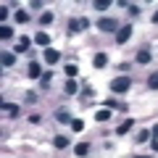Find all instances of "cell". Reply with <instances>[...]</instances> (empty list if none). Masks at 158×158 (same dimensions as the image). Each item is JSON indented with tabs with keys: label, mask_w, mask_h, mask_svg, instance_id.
<instances>
[{
	"label": "cell",
	"mask_w": 158,
	"mask_h": 158,
	"mask_svg": "<svg viewBox=\"0 0 158 158\" xmlns=\"http://www.w3.org/2000/svg\"><path fill=\"white\" fill-rule=\"evenodd\" d=\"M53 145H56L58 150H63V148H69V137H61V135L53 137Z\"/></svg>",
	"instance_id": "cell-12"
},
{
	"label": "cell",
	"mask_w": 158,
	"mask_h": 158,
	"mask_svg": "<svg viewBox=\"0 0 158 158\" xmlns=\"http://www.w3.org/2000/svg\"><path fill=\"white\" fill-rule=\"evenodd\" d=\"M71 129L74 132H82V129H85V121H82V118H74V121H71Z\"/></svg>",
	"instance_id": "cell-23"
},
{
	"label": "cell",
	"mask_w": 158,
	"mask_h": 158,
	"mask_svg": "<svg viewBox=\"0 0 158 158\" xmlns=\"http://www.w3.org/2000/svg\"><path fill=\"white\" fill-rule=\"evenodd\" d=\"M27 50H29V37H21L13 48V53H27Z\"/></svg>",
	"instance_id": "cell-8"
},
{
	"label": "cell",
	"mask_w": 158,
	"mask_h": 158,
	"mask_svg": "<svg viewBox=\"0 0 158 158\" xmlns=\"http://www.w3.org/2000/svg\"><path fill=\"white\" fill-rule=\"evenodd\" d=\"M106 63H108V58H106V53H98V56L92 58V66H95V69H103V66H106Z\"/></svg>",
	"instance_id": "cell-9"
},
{
	"label": "cell",
	"mask_w": 158,
	"mask_h": 158,
	"mask_svg": "<svg viewBox=\"0 0 158 158\" xmlns=\"http://www.w3.org/2000/svg\"><path fill=\"white\" fill-rule=\"evenodd\" d=\"M34 42L42 45V48H48V45H50V34H48V32H37V34H34Z\"/></svg>",
	"instance_id": "cell-6"
},
{
	"label": "cell",
	"mask_w": 158,
	"mask_h": 158,
	"mask_svg": "<svg viewBox=\"0 0 158 158\" xmlns=\"http://www.w3.org/2000/svg\"><path fill=\"white\" fill-rule=\"evenodd\" d=\"M108 6H111V3H108V0H98V3H95V11H106Z\"/></svg>",
	"instance_id": "cell-27"
},
{
	"label": "cell",
	"mask_w": 158,
	"mask_h": 158,
	"mask_svg": "<svg viewBox=\"0 0 158 158\" xmlns=\"http://www.w3.org/2000/svg\"><path fill=\"white\" fill-rule=\"evenodd\" d=\"M153 21H156V24H158V11H156V13H153Z\"/></svg>",
	"instance_id": "cell-31"
},
{
	"label": "cell",
	"mask_w": 158,
	"mask_h": 158,
	"mask_svg": "<svg viewBox=\"0 0 158 158\" xmlns=\"http://www.w3.org/2000/svg\"><path fill=\"white\" fill-rule=\"evenodd\" d=\"M16 21H19V24H27V21H29V13H27V11H16Z\"/></svg>",
	"instance_id": "cell-22"
},
{
	"label": "cell",
	"mask_w": 158,
	"mask_h": 158,
	"mask_svg": "<svg viewBox=\"0 0 158 158\" xmlns=\"http://www.w3.org/2000/svg\"><path fill=\"white\" fill-rule=\"evenodd\" d=\"M108 118H111V111H108V108H100V111L95 113V121H108Z\"/></svg>",
	"instance_id": "cell-14"
},
{
	"label": "cell",
	"mask_w": 158,
	"mask_h": 158,
	"mask_svg": "<svg viewBox=\"0 0 158 158\" xmlns=\"http://www.w3.org/2000/svg\"><path fill=\"white\" fill-rule=\"evenodd\" d=\"M98 29H100V32H116V21H113V19H100V21H98Z\"/></svg>",
	"instance_id": "cell-4"
},
{
	"label": "cell",
	"mask_w": 158,
	"mask_h": 158,
	"mask_svg": "<svg viewBox=\"0 0 158 158\" xmlns=\"http://www.w3.org/2000/svg\"><path fill=\"white\" fill-rule=\"evenodd\" d=\"M3 113L11 116V118H16L19 116V106H16V103H3Z\"/></svg>",
	"instance_id": "cell-5"
},
{
	"label": "cell",
	"mask_w": 158,
	"mask_h": 158,
	"mask_svg": "<svg viewBox=\"0 0 158 158\" xmlns=\"http://www.w3.org/2000/svg\"><path fill=\"white\" fill-rule=\"evenodd\" d=\"M153 137H158V124H156V127H153Z\"/></svg>",
	"instance_id": "cell-30"
},
{
	"label": "cell",
	"mask_w": 158,
	"mask_h": 158,
	"mask_svg": "<svg viewBox=\"0 0 158 158\" xmlns=\"http://www.w3.org/2000/svg\"><path fill=\"white\" fill-rule=\"evenodd\" d=\"M74 153H77V156H87V153H90V145H87V142H79V145L74 148Z\"/></svg>",
	"instance_id": "cell-16"
},
{
	"label": "cell",
	"mask_w": 158,
	"mask_h": 158,
	"mask_svg": "<svg viewBox=\"0 0 158 158\" xmlns=\"http://www.w3.org/2000/svg\"><path fill=\"white\" fill-rule=\"evenodd\" d=\"M129 37H132V27H129V24H124V27L116 32V42H118V45H124Z\"/></svg>",
	"instance_id": "cell-2"
},
{
	"label": "cell",
	"mask_w": 158,
	"mask_h": 158,
	"mask_svg": "<svg viewBox=\"0 0 158 158\" xmlns=\"http://www.w3.org/2000/svg\"><path fill=\"white\" fill-rule=\"evenodd\" d=\"M129 87H132V79H129V77H116V79L111 82V90H113V92H127Z\"/></svg>",
	"instance_id": "cell-1"
},
{
	"label": "cell",
	"mask_w": 158,
	"mask_h": 158,
	"mask_svg": "<svg viewBox=\"0 0 158 158\" xmlns=\"http://www.w3.org/2000/svg\"><path fill=\"white\" fill-rule=\"evenodd\" d=\"M148 140H150V132H148V129H142L140 135H137V142H148Z\"/></svg>",
	"instance_id": "cell-26"
},
{
	"label": "cell",
	"mask_w": 158,
	"mask_h": 158,
	"mask_svg": "<svg viewBox=\"0 0 158 158\" xmlns=\"http://www.w3.org/2000/svg\"><path fill=\"white\" fill-rule=\"evenodd\" d=\"M137 158H145V156H137Z\"/></svg>",
	"instance_id": "cell-32"
},
{
	"label": "cell",
	"mask_w": 158,
	"mask_h": 158,
	"mask_svg": "<svg viewBox=\"0 0 158 158\" xmlns=\"http://www.w3.org/2000/svg\"><path fill=\"white\" fill-rule=\"evenodd\" d=\"M50 79H53V71H45V74H42V77H40L42 87H48V85H50Z\"/></svg>",
	"instance_id": "cell-24"
},
{
	"label": "cell",
	"mask_w": 158,
	"mask_h": 158,
	"mask_svg": "<svg viewBox=\"0 0 158 158\" xmlns=\"http://www.w3.org/2000/svg\"><path fill=\"white\" fill-rule=\"evenodd\" d=\"M132 124H135V121H132V118H127L124 124H121V127H118V129H116V137H121V135H127V132L132 129Z\"/></svg>",
	"instance_id": "cell-11"
},
{
	"label": "cell",
	"mask_w": 158,
	"mask_h": 158,
	"mask_svg": "<svg viewBox=\"0 0 158 158\" xmlns=\"http://www.w3.org/2000/svg\"><path fill=\"white\" fill-rule=\"evenodd\" d=\"M27 77H32V79L42 77V71H40V63H37V61H32V63H29V69H27Z\"/></svg>",
	"instance_id": "cell-7"
},
{
	"label": "cell",
	"mask_w": 158,
	"mask_h": 158,
	"mask_svg": "<svg viewBox=\"0 0 158 158\" xmlns=\"http://www.w3.org/2000/svg\"><path fill=\"white\" fill-rule=\"evenodd\" d=\"M137 63H150V53H148V50H140V53H137Z\"/></svg>",
	"instance_id": "cell-19"
},
{
	"label": "cell",
	"mask_w": 158,
	"mask_h": 158,
	"mask_svg": "<svg viewBox=\"0 0 158 158\" xmlns=\"http://www.w3.org/2000/svg\"><path fill=\"white\" fill-rule=\"evenodd\" d=\"M77 90H79V85L74 82V79H69L66 82V95H77Z\"/></svg>",
	"instance_id": "cell-17"
},
{
	"label": "cell",
	"mask_w": 158,
	"mask_h": 158,
	"mask_svg": "<svg viewBox=\"0 0 158 158\" xmlns=\"http://www.w3.org/2000/svg\"><path fill=\"white\" fill-rule=\"evenodd\" d=\"M24 100H27V103H34V100H37V95H34V92H27V95H24Z\"/></svg>",
	"instance_id": "cell-29"
},
{
	"label": "cell",
	"mask_w": 158,
	"mask_h": 158,
	"mask_svg": "<svg viewBox=\"0 0 158 158\" xmlns=\"http://www.w3.org/2000/svg\"><path fill=\"white\" fill-rule=\"evenodd\" d=\"M79 29H82V21L71 19V21H69V34H79Z\"/></svg>",
	"instance_id": "cell-15"
},
{
	"label": "cell",
	"mask_w": 158,
	"mask_h": 158,
	"mask_svg": "<svg viewBox=\"0 0 158 158\" xmlns=\"http://www.w3.org/2000/svg\"><path fill=\"white\" fill-rule=\"evenodd\" d=\"M77 74H79V69L74 66V63H69V66H66V77H69V79H74Z\"/></svg>",
	"instance_id": "cell-21"
},
{
	"label": "cell",
	"mask_w": 158,
	"mask_h": 158,
	"mask_svg": "<svg viewBox=\"0 0 158 158\" xmlns=\"http://www.w3.org/2000/svg\"><path fill=\"white\" fill-rule=\"evenodd\" d=\"M11 37H13L11 27H3V29H0V40H11Z\"/></svg>",
	"instance_id": "cell-25"
},
{
	"label": "cell",
	"mask_w": 158,
	"mask_h": 158,
	"mask_svg": "<svg viewBox=\"0 0 158 158\" xmlns=\"http://www.w3.org/2000/svg\"><path fill=\"white\" fill-rule=\"evenodd\" d=\"M148 87H150V90H158V71H153L150 77H148Z\"/></svg>",
	"instance_id": "cell-18"
},
{
	"label": "cell",
	"mask_w": 158,
	"mask_h": 158,
	"mask_svg": "<svg viewBox=\"0 0 158 158\" xmlns=\"http://www.w3.org/2000/svg\"><path fill=\"white\" fill-rule=\"evenodd\" d=\"M50 21H53V13H50V11H45L42 16H40V24H42V27H48Z\"/></svg>",
	"instance_id": "cell-20"
},
{
	"label": "cell",
	"mask_w": 158,
	"mask_h": 158,
	"mask_svg": "<svg viewBox=\"0 0 158 158\" xmlns=\"http://www.w3.org/2000/svg\"><path fill=\"white\" fill-rule=\"evenodd\" d=\"M127 11H129V16H140V6H127Z\"/></svg>",
	"instance_id": "cell-28"
},
{
	"label": "cell",
	"mask_w": 158,
	"mask_h": 158,
	"mask_svg": "<svg viewBox=\"0 0 158 158\" xmlns=\"http://www.w3.org/2000/svg\"><path fill=\"white\" fill-rule=\"evenodd\" d=\"M42 58H45V61L53 66V63H58V61H61V53H58V50H53V48H45V50H42Z\"/></svg>",
	"instance_id": "cell-3"
},
{
	"label": "cell",
	"mask_w": 158,
	"mask_h": 158,
	"mask_svg": "<svg viewBox=\"0 0 158 158\" xmlns=\"http://www.w3.org/2000/svg\"><path fill=\"white\" fill-rule=\"evenodd\" d=\"M13 63H16V56H13V53H3V66L11 69Z\"/></svg>",
	"instance_id": "cell-13"
},
{
	"label": "cell",
	"mask_w": 158,
	"mask_h": 158,
	"mask_svg": "<svg viewBox=\"0 0 158 158\" xmlns=\"http://www.w3.org/2000/svg\"><path fill=\"white\" fill-rule=\"evenodd\" d=\"M56 118L61 121V124H71V121H74V118H71V113H69V111H58V113H56Z\"/></svg>",
	"instance_id": "cell-10"
}]
</instances>
